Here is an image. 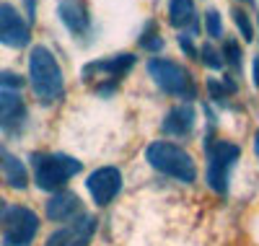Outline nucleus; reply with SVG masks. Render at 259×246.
Returning a JSON list of instances; mask_svg holds the SVG:
<instances>
[{
	"mask_svg": "<svg viewBox=\"0 0 259 246\" xmlns=\"http://www.w3.org/2000/svg\"><path fill=\"white\" fill-rule=\"evenodd\" d=\"M57 18L75 36H83L91 31V16L83 0H57Z\"/></svg>",
	"mask_w": 259,
	"mask_h": 246,
	"instance_id": "12",
	"label": "nucleus"
},
{
	"mask_svg": "<svg viewBox=\"0 0 259 246\" xmlns=\"http://www.w3.org/2000/svg\"><path fill=\"white\" fill-rule=\"evenodd\" d=\"M239 91V86H236V80L233 78H223V80H218V78H207V94H210V99L218 104V106H228L231 101H228V96L231 94H236Z\"/></svg>",
	"mask_w": 259,
	"mask_h": 246,
	"instance_id": "17",
	"label": "nucleus"
},
{
	"mask_svg": "<svg viewBox=\"0 0 259 246\" xmlns=\"http://www.w3.org/2000/svg\"><path fill=\"white\" fill-rule=\"evenodd\" d=\"M24 86V78L11 73V70H3L0 73V91H18V88Z\"/></svg>",
	"mask_w": 259,
	"mask_h": 246,
	"instance_id": "23",
	"label": "nucleus"
},
{
	"mask_svg": "<svg viewBox=\"0 0 259 246\" xmlns=\"http://www.w3.org/2000/svg\"><path fill=\"white\" fill-rule=\"evenodd\" d=\"M140 47H143L145 52H161V50L166 47L163 36L156 31V21H148V26L143 29V34H140Z\"/></svg>",
	"mask_w": 259,
	"mask_h": 246,
	"instance_id": "18",
	"label": "nucleus"
},
{
	"mask_svg": "<svg viewBox=\"0 0 259 246\" xmlns=\"http://www.w3.org/2000/svg\"><path fill=\"white\" fill-rule=\"evenodd\" d=\"M29 83L39 104L52 106L65 94V75L50 47L36 44L29 55Z\"/></svg>",
	"mask_w": 259,
	"mask_h": 246,
	"instance_id": "1",
	"label": "nucleus"
},
{
	"mask_svg": "<svg viewBox=\"0 0 259 246\" xmlns=\"http://www.w3.org/2000/svg\"><path fill=\"white\" fill-rule=\"evenodd\" d=\"M254 150H256V155H259V130H256V138H254Z\"/></svg>",
	"mask_w": 259,
	"mask_h": 246,
	"instance_id": "27",
	"label": "nucleus"
},
{
	"mask_svg": "<svg viewBox=\"0 0 259 246\" xmlns=\"http://www.w3.org/2000/svg\"><path fill=\"white\" fill-rule=\"evenodd\" d=\"M205 34L210 39H221L223 36V18H221V13L215 8H210L205 13Z\"/></svg>",
	"mask_w": 259,
	"mask_h": 246,
	"instance_id": "20",
	"label": "nucleus"
},
{
	"mask_svg": "<svg viewBox=\"0 0 259 246\" xmlns=\"http://www.w3.org/2000/svg\"><path fill=\"white\" fill-rule=\"evenodd\" d=\"M85 189H89V194L94 197V202L99 208L109 205L112 199L122 192V171L117 166H101V169L89 174Z\"/></svg>",
	"mask_w": 259,
	"mask_h": 246,
	"instance_id": "9",
	"label": "nucleus"
},
{
	"mask_svg": "<svg viewBox=\"0 0 259 246\" xmlns=\"http://www.w3.org/2000/svg\"><path fill=\"white\" fill-rule=\"evenodd\" d=\"M246 3H251V0H246Z\"/></svg>",
	"mask_w": 259,
	"mask_h": 246,
	"instance_id": "29",
	"label": "nucleus"
},
{
	"mask_svg": "<svg viewBox=\"0 0 259 246\" xmlns=\"http://www.w3.org/2000/svg\"><path fill=\"white\" fill-rule=\"evenodd\" d=\"M205 182L215 194H226L228 192V179L231 171L236 166V161L241 158V148L231 143V140H221V138H210L205 143Z\"/></svg>",
	"mask_w": 259,
	"mask_h": 246,
	"instance_id": "6",
	"label": "nucleus"
},
{
	"mask_svg": "<svg viewBox=\"0 0 259 246\" xmlns=\"http://www.w3.org/2000/svg\"><path fill=\"white\" fill-rule=\"evenodd\" d=\"M228 62V68L231 70H236V73H241V68H244V52H241V47H239V42L236 39H226V44H223V65Z\"/></svg>",
	"mask_w": 259,
	"mask_h": 246,
	"instance_id": "19",
	"label": "nucleus"
},
{
	"mask_svg": "<svg viewBox=\"0 0 259 246\" xmlns=\"http://www.w3.org/2000/svg\"><path fill=\"white\" fill-rule=\"evenodd\" d=\"M96 231V218L80 213L78 218L68 220L62 228H57L45 246H89L91 236Z\"/></svg>",
	"mask_w": 259,
	"mask_h": 246,
	"instance_id": "10",
	"label": "nucleus"
},
{
	"mask_svg": "<svg viewBox=\"0 0 259 246\" xmlns=\"http://www.w3.org/2000/svg\"><path fill=\"white\" fill-rule=\"evenodd\" d=\"M24 6H26V16H29V21H34V18H36V0H24Z\"/></svg>",
	"mask_w": 259,
	"mask_h": 246,
	"instance_id": "25",
	"label": "nucleus"
},
{
	"mask_svg": "<svg viewBox=\"0 0 259 246\" xmlns=\"http://www.w3.org/2000/svg\"><path fill=\"white\" fill-rule=\"evenodd\" d=\"M3 213H6V199L0 197V215H3Z\"/></svg>",
	"mask_w": 259,
	"mask_h": 246,
	"instance_id": "28",
	"label": "nucleus"
},
{
	"mask_svg": "<svg viewBox=\"0 0 259 246\" xmlns=\"http://www.w3.org/2000/svg\"><path fill=\"white\" fill-rule=\"evenodd\" d=\"M145 68H148V75L153 78V83L163 94L184 99L187 104L197 99V83H194L192 73L184 65L168 60V57H153V60H148Z\"/></svg>",
	"mask_w": 259,
	"mask_h": 246,
	"instance_id": "5",
	"label": "nucleus"
},
{
	"mask_svg": "<svg viewBox=\"0 0 259 246\" xmlns=\"http://www.w3.org/2000/svg\"><path fill=\"white\" fill-rule=\"evenodd\" d=\"M194 122H197L194 109L189 104H179V106L166 111V117L161 122V132L168 138H187V135H192Z\"/></svg>",
	"mask_w": 259,
	"mask_h": 246,
	"instance_id": "13",
	"label": "nucleus"
},
{
	"mask_svg": "<svg viewBox=\"0 0 259 246\" xmlns=\"http://www.w3.org/2000/svg\"><path fill=\"white\" fill-rule=\"evenodd\" d=\"M135 68V55L133 52H119V55H112V57H101V60H91V62H85L83 68H80V78L83 80H99L94 86V91L99 96H112L117 91V86L119 80Z\"/></svg>",
	"mask_w": 259,
	"mask_h": 246,
	"instance_id": "4",
	"label": "nucleus"
},
{
	"mask_svg": "<svg viewBox=\"0 0 259 246\" xmlns=\"http://www.w3.org/2000/svg\"><path fill=\"white\" fill-rule=\"evenodd\" d=\"M168 24L177 29H189V34L197 31V8H194V0H168Z\"/></svg>",
	"mask_w": 259,
	"mask_h": 246,
	"instance_id": "16",
	"label": "nucleus"
},
{
	"mask_svg": "<svg viewBox=\"0 0 259 246\" xmlns=\"http://www.w3.org/2000/svg\"><path fill=\"white\" fill-rule=\"evenodd\" d=\"M83 213V205L75 192H68V189H60L50 197L47 202V218L55 220V223H68L73 218H78Z\"/></svg>",
	"mask_w": 259,
	"mask_h": 246,
	"instance_id": "14",
	"label": "nucleus"
},
{
	"mask_svg": "<svg viewBox=\"0 0 259 246\" xmlns=\"http://www.w3.org/2000/svg\"><path fill=\"white\" fill-rule=\"evenodd\" d=\"M0 176H3L6 184L13 187V189H26V184H29L26 166L21 163L18 155L8 153L6 148H0Z\"/></svg>",
	"mask_w": 259,
	"mask_h": 246,
	"instance_id": "15",
	"label": "nucleus"
},
{
	"mask_svg": "<svg viewBox=\"0 0 259 246\" xmlns=\"http://www.w3.org/2000/svg\"><path fill=\"white\" fill-rule=\"evenodd\" d=\"M0 231H3V246H29L39 231V218L29 208L13 205L0 215Z\"/></svg>",
	"mask_w": 259,
	"mask_h": 246,
	"instance_id": "7",
	"label": "nucleus"
},
{
	"mask_svg": "<svg viewBox=\"0 0 259 246\" xmlns=\"http://www.w3.org/2000/svg\"><path fill=\"white\" fill-rule=\"evenodd\" d=\"M251 80L254 86H259V55L254 57V65H251Z\"/></svg>",
	"mask_w": 259,
	"mask_h": 246,
	"instance_id": "26",
	"label": "nucleus"
},
{
	"mask_svg": "<svg viewBox=\"0 0 259 246\" xmlns=\"http://www.w3.org/2000/svg\"><path fill=\"white\" fill-rule=\"evenodd\" d=\"M179 47H182V52H184V55H189V57H197V47H194L192 36H187V34H179Z\"/></svg>",
	"mask_w": 259,
	"mask_h": 246,
	"instance_id": "24",
	"label": "nucleus"
},
{
	"mask_svg": "<svg viewBox=\"0 0 259 246\" xmlns=\"http://www.w3.org/2000/svg\"><path fill=\"white\" fill-rule=\"evenodd\" d=\"M197 57L205 62V68H210V70H221L223 68V57H221V52L212 47V44H205L202 50H197Z\"/></svg>",
	"mask_w": 259,
	"mask_h": 246,
	"instance_id": "21",
	"label": "nucleus"
},
{
	"mask_svg": "<svg viewBox=\"0 0 259 246\" xmlns=\"http://www.w3.org/2000/svg\"><path fill=\"white\" fill-rule=\"evenodd\" d=\"M31 42V29L29 21L18 13L16 6L0 3V44L11 50H21Z\"/></svg>",
	"mask_w": 259,
	"mask_h": 246,
	"instance_id": "8",
	"label": "nucleus"
},
{
	"mask_svg": "<svg viewBox=\"0 0 259 246\" xmlns=\"http://www.w3.org/2000/svg\"><path fill=\"white\" fill-rule=\"evenodd\" d=\"M34 182L45 192H60L75 174H80L83 163L68 153H31Z\"/></svg>",
	"mask_w": 259,
	"mask_h": 246,
	"instance_id": "3",
	"label": "nucleus"
},
{
	"mask_svg": "<svg viewBox=\"0 0 259 246\" xmlns=\"http://www.w3.org/2000/svg\"><path fill=\"white\" fill-rule=\"evenodd\" d=\"M233 21H236V26H239L244 42H251L254 39V26H251V21H249V13L244 8H233Z\"/></svg>",
	"mask_w": 259,
	"mask_h": 246,
	"instance_id": "22",
	"label": "nucleus"
},
{
	"mask_svg": "<svg viewBox=\"0 0 259 246\" xmlns=\"http://www.w3.org/2000/svg\"><path fill=\"white\" fill-rule=\"evenodd\" d=\"M145 161L153 166L156 171L177 179V182L192 184L197 179V163L194 158L177 143H168V140H156L145 148Z\"/></svg>",
	"mask_w": 259,
	"mask_h": 246,
	"instance_id": "2",
	"label": "nucleus"
},
{
	"mask_svg": "<svg viewBox=\"0 0 259 246\" xmlns=\"http://www.w3.org/2000/svg\"><path fill=\"white\" fill-rule=\"evenodd\" d=\"M26 127V104L18 91H0V130L18 135Z\"/></svg>",
	"mask_w": 259,
	"mask_h": 246,
	"instance_id": "11",
	"label": "nucleus"
}]
</instances>
